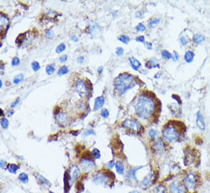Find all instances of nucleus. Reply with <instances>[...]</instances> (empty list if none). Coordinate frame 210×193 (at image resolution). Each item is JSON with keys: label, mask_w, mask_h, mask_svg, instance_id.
<instances>
[{"label": "nucleus", "mask_w": 210, "mask_h": 193, "mask_svg": "<svg viewBox=\"0 0 210 193\" xmlns=\"http://www.w3.org/2000/svg\"><path fill=\"white\" fill-rule=\"evenodd\" d=\"M134 108L138 116L143 119H149L155 112L156 104L150 95L142 94L138 99Z\"/></svg>", "instance_id": "obj_1"}, {"label": "nucleus", "mask_w": 210, "mask_h": 193, "mask_svg": "<svg viewBox=\"0 0 210 193\" xmlns=\"http://www.w3.org/2000/svg\"><path fill=\"white\" fill-rule=\"evenodd\" d=\"M114 85L118 93L122 95L126 91L133 88L136 85V81L132 75L128 73H121L115 78Z\"/></svg>", "instance_id": "obj_2"}, {"label": "nucleus", "mask_w": 210, "mask_h": 193, "mask_svg": "<svg viewBox=\"0 0 210 193\" xmlns=\"http://www.w3.org/2000/svg\"><path fill=\"white\" fill-rule=\"evenodd\" d=\"M198 176L195 172H186L183 179L185 187L187 192L192 193L196 189L198 186Z\"/></svg>", "instance_id": "obj_3"}, {"label": "nucleus", "mask_w": 210, "mask_h": 193, "mask_svg": "<svg viewBox=\"0 0 210 193\" xmlns=\"http://www.w3.org/2000/svg\"><path fill=\"white\" fill-rule=\"evenodd\" d=\"M180 135V132L175 125H170L166 126L163 131V138L168 143L176 141L179 139Z\"/></svg>", "instance_id": "obj_4"}, {"label": "nucleus", "mask_w": 210, "mask_h": 193, "mask_svg": "<svg viewBox=\"0 0 210 193\" xmlns=\"http://www.w3.org/2000/svg\"><path fill=\"white\" fill-rule=\"evenodd\" d=\"M122 126L133 133H138L142 129V125L135 119H126L122 123Z\"/></svg>", "instance_id": "obj_5"}, {"label": "nucleus", "mask_w": 210, "mask_h": 193, "mask_svg": "<svg viewBox=\"0 0 210 193\" xmlns=\"http://www.w3.org/2000/svg\"><path fill=\"white\" fill-rule=\"evenodd\" d=\"M170 193H187L186 187H185L183 181L174 180L170 184L169 187Z\"/></svg>", "instance_id": "obj_6"}, {"label": "nucleus", "mask_w": 210, "mask_h": 193, "mask_svg": "<svg viewBox=\"0 0 210 193\" xmlns=\"http://www.w3.org/2000/svg\"><path fill=\"white\" fill-rule=\"evenodd\" d=\"M75 91L80 95L85 96L89 93V87L87 86L85 82L82 80H79L75 84Z\"/></svg>", "instance_id": "obj_7"}, {"label": "nucleus", "mask_w": 210, "mask_h": 193, "mask_svg": "<svg viewBox=\"0 0 210 193\" xmlns=\"http://www.w3.org/2000/svg\"><path fill=\"white\" fill-rule=\"evenodd\" d=\"M110 177L104 172H98L93 176V181L95 183L103 185V186H108L110 182Z\"/></svg>", "instance_id": "obj_8"}, {"label": "nucleus", "mask_w": 210, "mask_h": 193, "mask_svg": "<svg viewBox=\"0 0 210 193\" xmlns=\"http://www.w3.org/2000/svg\"><path fill=\"white\" fill-rule=\"evenodd\" d=\"M80 176V169H79V167L76 165L72 166V167L69 169L68 172L69 181H70V185L73 184V182L78 179Z\"/></svg>", "instance_id": "obj_9"}, {"label": "nucleus", "mask_w": 210, "mask_h": 193, "mask_svg": "<svg viewBox=\"0 0 210 193\" xmlns=\"http://www.w3.org/2000/svg\"><path fill=\"white\" fill-rule=\"evenodd\" d=\"M80 167L84 171H90L95 168L96 164L90 159L83 158L80 161Z\"/></svg>", "instance_id": "obj_10"}, {"label": "nucleus", "mask_w": 210, "mask_h": 193, "mask_svg": "<svg viewBox=\"0 0 210 193\" xmlns=\"http://www.w3.org/2000/svg\"><path fill=\"white\" fill-rule=\"evenodd\" d=\"M196 126L198 127V128L200 131H205L206 129V123H205L204 117L202 115L201 112H198L196 114Z\"/></svg>", "instance_id": "obj_11"}, {"label": "nucleus", "mask_w": 210, "mask_h": 193, "mask_svg": "<svg viewBox=\"0 0 210 193\" xmlns=\"http://www.w3.org/2000/svg\"><path fill=\"white\" fill-rule=\"evenodd\" d=\"M153 148L157 153H163L165 151V144L161 138H159L153 144Z\"/></svg>", "instance_id": "obj_12"}, {"label": "nucleus", "mask_w": 210, "mask_h": 193, "mask_svg": "<svg viewBox=\"0 0 210 193\" xmlns=\"http://www.w3.org/2000/svg\"><path fill=\"white\" fill-rule=\"evenodd\" d=\"M142 167H138L134 169H129L127 172V173H126V179H127V180L130 181V182H137L138 179L137 176H136V172Z\"/></svg>", "instance_id": "obj_13"}, {"label": "nucleus", "mask_w": 210, "mask_h": 193, "mask_svg": "<svg viewBox=\"0 0 210 193\" xmlns=\"http://www.w3.org/2000/svg\"><path fill=\"white\" fill-rule=\"evenodd\" d=\"M56 119H57V122H58L59 125L63 126V127L68 123V121H69L68 117H67V115L64 113L57 114Z\"/></svg>", "instance_id": "obj_14"}, {"label": "nucleus", "mask_w": 210, "mask_h": 193, "mask_svg": "<svg viewBox=\"0 0 210 193\" xmlns=\"http://www.w3.org/2000/svg\"><path fill=\"white\" fill-rule=\"evenodd\" d=\"M100 26L97 23H96L95 21H91L90 23V25H89V31H90V33L92 35L97 34L100 32Z\"/></svg>", "instance_id": "obj_15"}, {"label": "nucleus", "mask_w": 210, "mask_h": 193, "mask_svg": "<svg viewBox=\"0 0 210 193\" xmlns=\"http://www.w3.org/2000/svg\"><path fill=\"white\" fill-rule=\"evenodd\" d=\"M104 103H105V98L103 96H99L95 99V102H94V107L93 110L97 111L100 108L103 106Z\"/></svg>", "instance_id": "obj_16"}, {"label": "nucleus", "mask_w": 210, "mask_h": 193, "mask_svg": "<svg viewBox=\"0 0 210 193\" xmlns=\"http://www.w3.org/2000/svg\"><path fill=\"white\" fill-rule=\"evenodd\" d=\"M0 20H1V34L2 33L3 29L6 28V29H8V27H9V19L6 16H3L2 14H1L0 16Z\"/></svg>", "instance_id": "obj_17"}, {"label": "nucleus", "mask_w": 210, "mask_h": 193, "mask_svg": "<svg viewBox=\"0 0 210 193\" xmlns=\"http://www.w3.org/2000/svg\"><path fill=\"white\" fill-rule=\"evenodd\" d=\"M129 62L131 63V66H132V68L134 69V70H138V69L142 67V63L139 62V60H138L137 59H135L133 57L129 58Z\"/></svg>", "instance_id": "obj_18"}, {"label": "nucleus", "mask_w": 210, "mask_h": 193, "mask_svg": "<svg viewBox=\"0 0 210 193\" xmlns=\"http://www.w3.org/2000/svg\"><path fill=\"white\" fill-rule=\"evenodd\" d=\"M153 175L152 174H148L147 176H146L144 179H142V181L141 182V186H144V187H147L149 186V184L151 183V181H152Z\"/></svg>", "instance_id": "obj_19"}, {"label": "nucleus", "mask_w": 210, "mask_h": 193, "mask_svg": "<svg viewBox=\"0 0 210 193\" xmlns=\"http://www.w3.org/2000/svg\"><path fill=\"white\" fill-rule=\"evenodd\" d=\"M193 58H194V53L191 50H187L184 54V60L186 63H192Z\"/></svg>", "instance_id": "obj_20"}, {"label": "nucleus", "mask_w": 210, "mask_h": 193, "mask_svg": "<svg viewBox=\"0 0 210 193\" xmlns=\"http://www.w3.org/2000/svg\"><path fill=\"white\" fill-rule=\"evenodd\" d=\"M204 40L205 37L203 36V34H195L193 38V41L194 42L195 44H199L202 43Z\"/></svg>", "instance_id": "obj_21"}, {"label": "nucleus", "mask_w": 210, "mask_h": 193, "mask_svg": "<svg viewBox=\"0 0 210 193\" xmlns=\"http://www.w3.org/2000/svg\"><path fill=\"white\" fill-rule=\"evenodd\" d=\"M115 168H116V171L119 174L122 175L124 173V170H125V167H124L123 163L121 161H118L115 163Z\"/></svg>", "instance_id": "obj_22"}, {"label": "nucleus", "mask_w": 210, "mask_h": 193, "mask_svg": "<svg viewBox=\"0 0 210 193\" xmlns=\"http://www.w3.org/2000/svg\"><path fill=\"white\" fill-rule=\"evenodd\" d=\"M146 67L149 69L154 68V67H160L159 64L157 63V60L154 58L151 59V60L148 61V63H146Z\"/></svg>", "instance_id": "obj_23"}, {"label": "nucleus", "mask_w": 210, "mask_h": 193, "mask_svg": "<svg viewBox=\"0 0 210 193\" xmlns=\"http://www.w3.org/2000/svg\"><path fill=\"white\" fill-rule=\"evenodd\" d=\"M7 169L11 173H16L17 171L19 169V167L16 164H8Z\"/></svg>", "instance_id": "obj_24"}, {"label": "nucleus", "mask_w": 210, "mask_h": 193, "mask_svg": "<svg viewBox=\"0 0 210 193\" xmlns=\"http://www.w3.org/2000/svg\"><path fill=\"white\" fill-rule=\"evenodd\" d=\"M118 40L120 41L122 43L125 44H127L130 41V38H129L128 36H127V35L122 34V35H120V36L118 37Z\"/></svg>", "instance_id": "obj_25"}, {"label": "nucleus", "mask_w": 210, "mask_h": 193, "mask_svg": "<svg viewBox=\"0 0 210 193\" xmlns=\"http://www.w3.org/2000/svg\"><path fill=\"white\" fill-rule=\"evenodd\" d=\"M18 179L21 181L22 183H27L28 182V176L25 172H21L20 175L18 176Z\"/></svg>", "instance_id": "obj_26"}, {"label": "nucleus", "mask_w": 210, "mask_h": 193, "mask_svg": "<svg viewBox=\"0 0 210 193\" xmlns=\"http://www.w3.org/2000/svg\"><path fill=\"white\" fill-rule=\"evenodd\" d=\"M68 71H69V70H68V68H67V67L63 66V67H60V68L58 70V76H63V75L67 74V73H68Z\"/></svg>", "instance_id": "obj_27"}, {"label": "nucleus", "mask_w": 210, "mask_h": 193, "mask_svg": "<svg viewBox=\"0 0 210 193\" xmlns=\"http://www.w3.org/2000/svg\"><path fill=\"white\" fill-rule=\"evenodd\" d=\"M54 71V64H49L46 67V73L48 75H52Z\"/></svg>", "instance_id": "obj_28"}, {"label": "nucleus", "mask_w": 210, "mask_h": 193, "mask_svg": "<svg viewBox=\"0 0 210 193\" xmlns=\"http://www.w3.org/2000/svg\"><path fill=\"white\" fill-rule=\"evenodd\" d=\"M161 55H162V57L166 59V60H169V59L172 58V54H171V53H170V52L167 50H163L162 53H161Z\"/></svg>", "instance_id": "obj_29"}, {"label": "nucleus", "mask_w": 210, "mask_h": 193, "mask_svg": "<svg viewBox=\"0 0 210 193\" xmlns=\"http://www.w3.org/2000/svg\"><path fill=\"white\" fill-rule=\"evenodd\" d=\"M23 80H24V75H23L22 73H20V74L16 76V77L14 78L13 82H14L15 84H18V83H19L20 82L22 81Z\"/></svg>", "instance_id": "obj_30"}, {"label": "nucleus", "mask_w": 210, "mask_h": 193, "mask_svg": "<svg viewBox=\"0 0 210 193\" xmlns=\"http://www.w3.org/2000/svg\"><path fill=\"white\" fill-rule=\"evenodd\" d=\"M92 157H93V158L96 159H100L101 157L100 151L96 148H95V149H93V150H92Z\"/></svg>", "instance_id": "obj_31"}, {"label": "nucleus", "mask_w": 210, "mask_h": 193, "mask_svg": "<svg viewBox=\"0 0 210 193\" xmlns=\"http://www.w3.org/2000/svg\"><path fill=\"white\" fill-rule=\"evenodd\" d=\"M154 193H166V188L164 186H158L154 189Z\"/></svg>", "instance_id": "obj_32"}, {"label": "nucleus", "mask_w": 210, "mask_h": 193, "mask_svg": "<svg viewBox=\"0 0 210 193\" xmlns=\"http://www.w3.org/2000/svg\"><path fill=\"white\" fill-rule=\"evenodd\" d=\"M8 125H9V122L8 120H7L6 118L3 117V118L1 119V126L2 128L6 129L8 127Z\"/></svg>", "instance_id": "obj_33"}, {"label": "nucleus", "mask_w": 210, "mask_h": 193, "mask_svg": "<svg viewBox=\"0 0 210 193\" xmlns=\"http://www.w3.org/2000/svg\"><path fill=\"white\" fill-rule=\"evenodd\" d=\"M65 49H66V45H65L63 43H62L57 47L56 52L58 53H61V52H63V50H65Z\"/></svg>", "instance_id": "obj_34"}, {"label": "nucleus", "mask_w": 210, "mask_h": 193, "mask_svg": "<svg viewBox=\"0 0 210 193\" xmlns=\"http://www.w3.org/2000/svg\"><path fill=\"white\" fill-rule=\"evenodd\" d=\"M38 180H39L41 183H43L44 185H50L49 181H48L47 179H45L43 176L40 175V174H38Z\"/></svg>", "instance_id": "obj_35"}, {"label": "nucleus", "mask_w": 210, "mask_h": 193, "mask_svg": "<svg viewBox=\"0 0 210 193\" xmlns=\"http://www.w3.org/2000/svg\"><path fill=\"white\" fill-rule=\"evenodd\" d=\"M160 21H161V19H160V18H155V19L152 20V21H150V22H149L148 26L150 27L151 28H154V27H155L156 25H157V24H158V23L160 22Z\"/></svg>", "instance_id": "obj_36"}, {"label": "nucleus", "mask_w": 210, "mask_h": 193, "mask_svg": "<svg viewBox=\"0 0 210 193\" xmlns=\"http://www.w3.org/2000/svg\"><path fill=\"white\" fill-rule=\"evenodd\" d=\"M31 67H32V70H34V71L37 72L40 70V68H41V66H40V64H39V63H38V62L35 61V62H33L32 63H31Z\"/></svg>", "instance_id": "obj_37"}, {"label": "nucleus", "mask_w": 210, "mask_h": 193, "mask_svg": "<svg viewBox=\"0 0 210 193\" xmlns=\"http://www.w3.org/2000/svg\"><path fill=\"white\" fill-rule=\"evenodd\" d=\"M135 29L137 30L138 31H139V32H143V31H145L146 28L144 25L142 24V23H139V24H138L137 25H136Z\"/></svg>", "instance_id": "obj_38"}, {"label": "nucleus", "mask_w": 210, "mask_h": 193, "mask_svg": "<svg viewBox=\"0 0 210 193\" xmlns=\"http://www.w3.org/2000/svg\"><path fill=\"white\" fill-rule=\"evenodd\" d=\"M180 44L183 46H186V45H187L189 40H188V38L186 37L181 36L180 38Z\"/></svg>", "instance_id": "obj_39"}, {"label": "nucleus", "mask_w": 210, "mask_h": 193, "mask_svg": "<svg viewBox=\"0 0 210 193\" xmlns=\"http://www.w3.org/2000/svg\"><path fill=\"white\" fill-rule=\"evenodd\" d=\"M19 63H20V60H19V58L17 57L13 58L12 60V66H18Z\"/></svg>", "instance_id": "obj_40"}, {"label": "nucleus", "mask_w": 210, "mask_h": 193, "mask_svg": "<svg viewBox=\"0 0 210 193\" xmlns=\"http://www.w3.org/2000/svg\"><path fill=\"white\" fill-rule=\"evenodd\" d=\"M101 115H102V117H105V118H106V117H108L109 115V111L107 110L106 108L102 109V112H101Z\"/></svg>", "instance_id": "obj_41"}, {"label": "nucleus", "mask_w": 210, "mask_h": 193, "mask_svg": "<svg viewBox=\"0 0 210 193\" xmlns=\"http://www.w3.org/2000/svg\"><path fill=\"white\" fill-rule=\"evenodd\" d=\"M116 54L118 56H122L124 53V49L122 48H118L116 49V51H115Z\"/></svg>", "instance_id": "obj_42"}, {"label": "nucleus", "mask_w": 210, "mask_h": 193, "mask_svg": "<svg viewBox=\"0 0 210 193\" xmlns=\"http://www.w3.org/2000/svg\"><path fill=\"white\" fill-rule=\"evenodd\" d=\"M156 134H157V131H156L155 130H154V129H151V130L149 131V136H150L151 137H152V138L155 137Z\"/></svg>", "instance_id": "obj_43"}, {"label": "nucleus", "mask_w": 210, "mask_h": 193, "mask_svg": "<svg viewBox=\"0 0 210 193\" xmlns=\"http://www.w3.org/2000/svg\"><path fill=\"white\" fill-rule=\"evenodd\" d=\"M46 37L48 38H52L54 37V33L52 32L51 29H49L48 30V31H46Z\"/></svg>", "instance_id": "obj_44"}, {"label": "nucleus", "mask_w": 210, "mask_h": 193, "mask_svg": "<svg viewBox=\"0 0 210 193\" xmlns=\"http://www.w3.org/2000/svg\"><path fill=\"white\" fill-rule=\"evenodd\" d=\"M106 166L109 169H112V168L114 167V166H115V163L113 160H112V161H110V162H109Z\"/></svg>", "instance_id": "obj_45"}, {"label": "nucleus", "mask_w": 210, "mask_h": 193, "mask_svg": "<svg viewBox=\"0 0 210 193\" xmlns=\"http://www.w3.org/2000/svg\"><path fill=\"white\" fill-rule=\"evenodd\" d=\"M91 134H94V131L92 130H87L83 133V135L85 136V137H86V136H89V135H91Z\"/></svg>", "instance_id": "obj_46"}, {"label": "nucleus", "mask_w": 210, "mask_h": 193, "mask_svg": "<svg viewBox=\"0 0 210 193\" xmlns=\"http://www.w3.org/2000/svg\"><path fill=\"white\" fill-rule=\"evenodd\" d=\"M136 41L138 42H142V43H144V36H138L135 38Z\"/></svg>", "instance_id": "obj_47"}, {"label": "nucleus", "mask_w": 210, "mask_h": 193, "mask_svg": "<svg viewBox=\"0 0 210 193\" xmlns=\"http://www.w3.org/2000/svg\"><path fill=\"white\" fill-rule=\"evenodd\" d=\"M178 59H179V54H178V53L176 51H174V56H173V60H174V62L177 61Z\"/></svg>", "instance_id": "obj_48"}, {"label": "nucleus", "mask_w": 210, "mask_h": 193, "mask_svg": "<svg viewBox=\"0 0 210 193\" xmlns=\"http://www.w3.org/2000/svg\"><path fill=\"white\" fill-rule=\"evenodd\" d=\"M67 59H68V57H67V55L64 54L63 55V56H61L60 57V61L62 62V63H63V62H66L67 60Z\"/></svg>", "instance_id": "obj_49"}, {"label": "nucleus", "mask_w": 210, "mask_h": 193, "mask_svg": "<svg viewBox=\"0 0 210 193\" xmlns=\"http://www.w3.org/2000/svg\"><path fill=\"white\" fill-rule=\"evenodd\" d=\"M19 101H20V98H17V99H16V101H15V102H13L12 104L11 108H14V107H16V105L18 104V102H19Z\"/></svg>", "instance_id": "obj_50"}, {"label": "nucleus", "mask_w": 210, "mask_h": 193, "mask_svg": "<svg viewBox=\"0 0 210 193\" xmlns=\"http://www.w3.org/2000/svg\"><path fill=\"white\" fill-rule=\"evenodd\" d=\"M70 39L72 40V41H76V42H77V41H78V38H77V37L75 36V35H73H73H71V36H70Z\"/></svg>", "instance_id": "obj_51"}, {"label": "nucleus", "mask_w": 210, "mask_h": 193, "mask_svg": "<svg viewBox=\"0 0 210 193\" xmlns=\"http://www.w3.org/2000/svg\"><path fill=\"white\" fill-rule=\"evenodd\" d=\"M6 161L2 160H2H1V164H0V167H1L2 169V168L5 167V165H6Z\"/></svg>", "instance_id": "obj_52"}, {"label": "nucleus", "mask_w": 210, "mask_h": 193, "mask_svg": "<svg viewBox=\"0 0 210 193\" xmlns=\"http://www.w3.org/2000/svg\"><path fill=\"white\" fill-rule=\"evenodd\" d=\"M145 45L147 47V48H149V49H151V48H152V44H151V42H146Z\"/></svg>", "instance_id": "obj_53"}, {"label": "nucleus", "mask_w": 210, "mask_h": 193, "mask_svg": "<svg viewBox=\"0 0 210 193\" xmlns=\"http://www.w3.org/2000/svg\"><path fill=\"white\" fill-rule=\"evenodd\" d=\"M77 60L79 63H82L83 62V57H79L77 58Z\"/></svg>", "instance_id": "obj_54"}, {"label": "nucleus", "mask_w": 210, "mask_h": 193, "mask_svg": "<svg viewBox=\"0 0 210 193\" xmlns=\"http://www.w3.org/2000/svg\"><path fill=\"white\" fill-rule=\"evenodd\" d=\"M172 98H173V99H176V101H178V102H179L180 104L181 103V102H180V99H179V98H178V97H176V95H172Z\"/></svg>", "instance_id": "obj_55"}, {"label": "nucleus", "mask_w": 210, "mask_h": 193, "mask_svg": "<svg viewBox=\"0 0 210 193\" xmlns=\"http://www.w3.org/2000/svg\"><path fill=\"white\" fill-rule=\"evenodd\" d=\"M102 70H103V67H99V69H98V73H102Z\"/></svg>", "instance_id": "obj_56"}, {"label": "nucleus", "mask_w": 210, "mask_h": 193, "mask_svg": "<svg viewBox=\"0 0 210 193\" xmlns=\"http://www.w3.org/2000/svg\"><path fill=\"white\" fill-rule=\"evenodd\" d=\"M9 113V115H12L13 114V111H8V114Z\"/></svg>", "instance_id": "obj_57"}, {"label": "nucleus", "mask_w": 210, "mask_h": 193, "mask_svg": "<svg viewBox=\"0 0 210 193\" xmlns=\"http://www.w3.org/2000/svg\"><path fill=\"white\" fill-rule=\"evenodd\" d=\"M129 193H140V192H138V191H132V192H130Z\"/></svg>", "instance_id": "obj_58"}, {"label": "nucleus", "mask_w": 210, "mask_h": 193, "mask_svg": "<svg viewBox=\"0 0 210 193\" xmlns=\"http://www.w3.org/2000/svg\"><path fill=\"white\" fill-rule=\"evenodd\" d=\"M2 80H0V88H2Z\"/></svg>", "instance_id": "obj_59"}, {"label": "nucleus", "mask_w": 210, "mask_h": 193, "mask_svg": "<svg viewBox=\"0 0 210 193\" xmlns=\"http://www.w3.org/2000/svg\"><path fill=\"white\" fill-rule=\"evenodd\" d=\"M0 112H1V115H3L4 114H3V111L2 110V109H0Z\"/></svg>", "instance_id": "obj_60"}, {"label": "nucleus", "mask_w": 210, "mask_h": 193, "mask_svg": "<svg viewBox=\"0 0 210 193\" xmlns=\"http://www.w3.org/2000/svg\"><path fill=\"white\" fill-rule=\"evenodd\" d=\"M49 193H54V192H50Z\"/></svg>", "instance_id": "obj_61"}]
</instances>
